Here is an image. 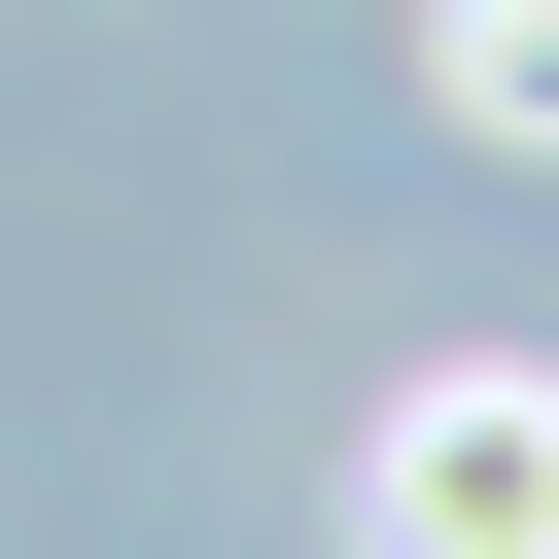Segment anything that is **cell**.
<instances>
[{
  "label": "cell",
  "instance_id": "cell-1",
  "mask_svg": "<svg viewBox=\"0 0 559 559\" xmlns=\"http://www.w3.org/2000/svg\"><path fill=\"white\" fill-rule=\"evenodd\" d=\"M384 524H419V559H559V419H524V384H454V419L384 454Z\"/></svg>",
  "mask_w": 559,
  "mask_h": 559
},
{
  "label": "cell",
  "instance_id": "cell-2",
  "mask_svg": "<svg viewBox=\"0 0 559 559\" xmlns=\"http://www.w3.org/2000/svg\"><path fill=\"white\" fill-rule=\"evenodd\" d=\"M454 105L524 140V105H559V0H454Z\"/></svg>",
  "mask_w": 559,
  "mask_h": 559
}]
</instances>
